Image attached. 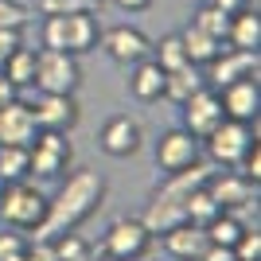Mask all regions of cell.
Listing matches in <instances>:
<instances>
[{
  "label": "cell",
  "mask_w": 261,
  "mask_h": 261,
  "mask_svg": "<svg viewBox=\"0 0 261 261\" xmlns=\"http://www.w3.org/2000/svg\"><path fill=\"white\" fill-rule=\"evenodd\" d=\"M141 222H144L148 230H152V234H164V230L179 226V222H184V199L168 195V191H156Z\"/></svg>",
  "instance_id": "19"
},
{
  "label": "cell",
  "mask_w": 261,
  "mask_h": 261,
  "mask_svg": "<svg viewBox=\"0 0 261 261\" xmlns=\"http://www.w3.org/2000/svg\"><path fill=\"white\" fill-rule=\"evenodd\" d=\"M16 47H23V28H0V59H8Z\"/></svg>",
  "instance_id": "34"
},
{
  "label": "cell",
  "mask_w": 261,
  "mask_h": 261,
  "mask_svg": "<svg viewBox=\"0 0 261 261\" xmlns=\"http://www.w3.org/2000/svg\"><path fill=\"white\" fill-rule=\"evenodd\" d=\"M121 12H144V8H152V0H113Z\"/></svg>",
  "instance_id": "37"
},
{
  "label": "cell",
  "mask_w": 261,
  "mask_h": 261,
  "mask_svg": "<svg viewBox=\"0 0 261 261\" xmlns=\"http://www.w3.org/2000/svg\"><path fill=\"white\" fill-rule=\"evenodd\" d=\"M32 117L39 129H51V133H70L82 117L74 94H39V101L32 106Z\"/></svg>",
  "instance_id": "12"
},
{
  "label": "cell",
  "mask_w": 261,
  "mask_h": 261,
  "mask_svg": "<svg viewBox=\"0 0 261 261\" xmlns=\"http://www.w3.org/2000/svg\"><path fill=\"white\" fill-rule=\"evenodd\" d=\"M195 28H203V32L211 35V39H218V43H226V32H230V16L222 8H215L211 0H203V8L195 12Z\"/></svg>",
  "instance_id": "28"
},
{
  "label": "cell",
  "mask_w": 261,
  "mask_h": 261,
  "mask_svg": "<svg viewBox=\"0 0 261 261\" xmlns=\"http://www.w3.org/2000/svg\"><path fill=\"white\" fill-rule=\"evenodd\" d=\"M207 156L222 168H238L242 156L257 144V121H222L207 141Z\"/></svg>",
  "instance_id": "3"
},
{
  "label": "cell",
  "mask_w": 261,
  "mask_h": 261,
  "mask_svg": "<svg viewBox=\"0 0 261 261\" xmlns=\"http://www.w3.org/2000/svg\"><path fill=\"white\" fill-rule=\"evenodd\" d=\"M203 160V141H195L187 129H168L156 141V168L160 172H184V168H191V164Z\"/></svg>",
  "instance_id": "8"
},
{
  "label": "cell",
  "mask_w": 261,
  "mask_h": 261,
  "mask_svg": "<svg viewBox=\"0 0 261 261\" xmlns=\"http://www.w3.org/2000/svg\"><path fill=\"white\" fill-rule=\"evenodd\" d=\"M218 215V203L211 199V191H207V184L203 187H195L191 195L184 199V222H191V226H207L211 218Z\"/></svg>",
  "instance_id": "27"
},
{
  "label": "cell",
  "mask_w": 261,
  "mask_h": 261,
  "mask_svg": "<svg viewBox=\"0 0 261 261\" xmlns=\"http://www.w3.org/2000/svg\"><path fill=\"white\" fill-rule=\"evenodd\" d=\"M47 215V195L39 187H32L28 179L0 187V222L12 230H39Z\"/></svg>",
  "instance_id": "2"
},
{
  "label": "cell",
  "mask_w": 261,
  "mask_h": 261,
  "mask_svg": "<svg viewBox=\"0 0 261 261\" xmlns=\"http://www.w3.org/2000/svg\"><path fill=\"white\" fill-rule=\"evenodd\" d=\"M164 250H168L172 261H199V253L207 250V230L179 222V226L164 230Z\"/></svg>",
  "instance_id": "16"
},
{
  "label": "cell",
  "mask_w": 261,
  "mask_h": 261,
  "mask_svg": "<svg viewBox=\"0 0 261 261\" xmlns=\"http://www.w3.org/2000/svg\"><path fill=\"white\" fill-rule=\"evenodd\" d=\"M203 86H207V82L199 78L195 66H179V70H168V74H164V98L175 101V106H184V101L191 98V94H199Z\"/></svg>",
  "instance_id": "22"
},
{
  "label": "cell",
  "mask_w": 261,
  "mask_h": 261,
  "mask_svg": "<svg viewBox=\"0 0 261 261\" xmlns=\"http://www.w3.org/2000/svg\"><path fill=\"white\" fill-rule=\"evenodd\" d=\"M66 20V55H90L101 39V23L94 20V12L82 8V12H70L63 16Z\"/></svg>",
  "instance_id": "17"
},
{
  "label": "cell",
  "mask_w": 261,
  "mask_h": 261,
  "mask_svg": "<svg viewBox=\"0 0 261 261\" xmlns=\"http://www.w3.org/2000/svg\"><path fill=\"white\" fill-rule=\"evenodd\" d=\"M218 101H222L226 121H257V113H261V86H257V78H238V82L222 86V90H218Z\"/></svg>",
  "instance_id": "13"
},
{
  "label": "cell",
  "mask_w": 261,
  "mask_h": 261,
  "mask_svg": "<svg viewBox=\"0 0 261 261\" xmlns=\"http://www.w3.org/2000/svg\"><path fill=\"white\" fill-rule=\"evenodd\" d=\"M179 109H184V125H179V129H187L195 141H207L211 133L226 121L222 101H218V90H211V86H203L199 94H191Z\"/></svg>",
  "instance_id": "7"
},
{
  "label": "cell",
  "mask_w": 261,
  "mask_h": 261,
  "mask_svg": "<svg viewBox=\"0 0 261 261\" xmlns=\"http://www.w3.org/2000/svg\"><path fill=\"white\" fill-rule=\"evenodd\" d=\"M78 82H82L78 55L39 47V59H35V86H39V94H74Z\"/></svg>",
  "instance_id": "4"
},
{
  "label": "cell",
  "mask_w": 261,
  "mask_h": 261,
  "mask_svg": "<svg viewBox=\"0 0 261 261\" xmlns=\"http://www.w3.org/2000/svg\"><path fill=\"white\" fill-rule=\"evenodd\" d=\"M207 191L218 203V211H238V207H250L253 203L257 184H250L242 172H222V175H211L207 179Z\"/></svg>",
  "instance_id": "15"
},
{
  "label": "cell",
  "mask_w": 261,
  "mask_h": 261,
  "mask_svg": "<svg viewBox=\"0 0 261 261\" xmlns=\"http://www.w3.org/2000/svg\"><path fill=\"white\" fill-rule=\"evenodd\" d=\"M148 59L160 66L164 74H168V70H179V66H191V63H187V51H184L179 32H172V35H164L160 43H152V55H148Z\"/></svg>",
  "instance_id": "26"
},
{
  "label": "cell",
  "mask_w": 261,
  "mask_h": 261,
  "mask_svg": "<svg viewBox=\"0 0 261 261\" xmlns=\"http://www.w3.org/2000/svg\"><path fill=\"white\" fill-rule=\"evenodd\" d=\"M28 152H32V172L39 175V179H59V175L70 168V160H74V148L66 141V133H51V129L35 133V141L28 144Z\"/></svg>",
  "instance_id": "6"
},
{
  "label": "cell",
  "mask_w": 261,
  "mask_h": 261,
  "mask_svg": "<svg viewBox=\"0 0 261 261\" xmlns=\"http://www.w3.org/2000/svg\"><path fill=\"white\" fill-rule=\"evenodd\" d=\"M55 246V261H86L90 257V246L82 238H78L74 230H66V234H59V238H47Z\"/></svg>",
  "instance_id": "29"
},
{
  "label": "cell",
  "mask_w": 261,
  "mask_h": 261,
  "mask_svg": "<svg viewBox=\"0 0 261 261\" xmlns=\"http://www.w3.org/2000/svg\"><path fill=\"white\" fill-rule=\"evenodd\" d=\"M35 59H39V51H32V47H16V51L4 59V82L16 86V90L35 86Z\"/></svg>",
  "instance_id": "21"
},
{
  "label": "cell",
  "mask_w": 261,
  "mask_h": 261,
  "mask_svg": "<svg viewBox=\"0 0 261 261\" xmlns=\"http://www.w3.org/2000/svg\"><path fill=\"white\" fill-rule=\"evenodd\" d=\"M199 261H238V257H234L230 246H215V242H207V250L199 253Z\"/></svg>",
  "instance_id": "35"
},
{
  "label": "cell",
  "mask_w": 261,
  "mask_h": 261,
  "mask_svg": "<svg viewBox=\"0 0 261 261\" xmlns=\"http://www.w3.org/2000/svg\"><path fill=\"white\" fill-rule=\"evenodd\" d=\"M28 250V242L16 234V230H0V261H12V257H20V253Z\"/></svg>",
  "instance_id": "33"
},
{
  "label": "cell",
  "mask_w": 261,
  "mask_h": 261,
  "mask_svg": "<svg viewBox=\"0 0 261 261\" xmlns=\"http://www.w3.org/2000/svg\"><path fill=\"white\" fill-rule=\"evenodd\" d=\"M226 43L238 47V51H257V47H261V16L253 8H242V12L230 16Z\"/></svg>",
  "instance_id": "20"
},
{
  "label": "cell",
  "mask_w": 261,
  "mask_h": 261,
  "mask_svg": "<svg viewBox=\"0 0 261 261\" xmlns=\"http://www.w3.org/2000/svg\"><path fill=\"white\" fill-rule=\"evenodd\" d=\"M141 141H144V129H141V121L129 117V113L109 117L106 125H101V137H98L101 152L113 156V160H129V156L141 148Z\"/></svg>",
  "instance_id": "11"
},
{
  "label": "cell",
  "mask_w": 261,
  "mask_h": 261,
  "mask_svg": "<svg viewBox=\"0 0 261 261\" xmlns=\"http://www.w3.org/2000/svg\"><path fill=\"white\" fill-rule=\"evenodd\" d=\"M32 175V152L20 144H0V184H16Z\"/></svg>",
  "instance_id": "24"
},
{
  "label": "cell",
  "mask_w": 261,
  "mask_h": 261,
  "mask_svg": "<svg viewBox=\"0 0 261 261\" xmlns=\"http://www.w3.org/2000/svg\"><path fill=\"white\" fill-rule=\"evenodd\" d=\"M35 133H39V125H35L28 101L12 98V101L0 106V144H20V148H28V144L35 141Z\"/></svg>",
  "instance_id": "14"
},
{
  "label": "cell",
  "mask_w": 261,
  "mask_h": 261,
  "mask_svg": "<svg viewBox=\"0 0 261 261\" xmlns=\"http://www.w3.org/2000/svg\"><path fill=\"white\" fill-rule=\"evenodd\" d=\"M129 94L141 101V106H152V101L164 98V70L152 63V59L133 63V70H129Z\"/></svg>",
  "instance_id": "18"
},
{
  "label": "cell",
  "mask_w": 261,
  "mask_h": 261,
  "mask_svg": "<svg viewBox=\"0 0 261 261\" xmlns=\"http://www.w3.org/2000/svg\"><path fill=\"white\" fill-rule=\"evenodd\" d=\"M98 47L113 59V63H121V66H133V63H141V59L152 55V39H148L141 28H129V23H117V28L101 32Z\"/></svg>",
  "instance_id": "10"
},
{
  "label": "cell",
  "mask_w": 261,
  "mask_h": 261,
  "mask_svg": "<svg viewBox=\"0 0 261 261\" xmlns=\"http://www.w3.org/2000/svg\"><path fill=\"white\" fill-rule=\"evenodd\" d=\"M179 39H184V51H187V63L191 66H207L211 59L222 51V43L211 39V35L203 32V28H195V23H187L184 32H179Z\"/></svg>",
  "instance_id": "23"
},
{
  "label": "cell",
  "mask_w": 261,
  "mask_h": 261,
  "mask_svg": "<svg viewBox=\"0 0 261 261\" xmlns=\"http://www.w3.org/2000/svg\"><path fill=\"white\" fill-rule=\"evenodd\" d=\"M152 238L156 234L144 226L141 218H117V222L106 230L101 250H106V257H113V261H141L144 253L152 250Z\"/></svg>",
  "instance_id": "5"
},
{
  "label": "cell",
  "mask_w": 261,
  "mask_h": 261,
  "mask_svg": "<svg viewBox=\"0 0 261 261\" xmlns=\"http://www.w3.org/2000/svg\"><path fill=\"white\" fill-rule=\"evenodd\" d=\"M101 261H113V257H101Z\"/></svg>",
  "instance_id": "39"
},
{
  "label": "cell",
  "mask_w": 261,
  "mask_h": 261,
  "mask_svg": "<svg viewBox=\"0 0 261 261\" xmlns=\"http://www.w3.org/2000/svg\"><path fill=\"white\" fill-rule=\"evenodd\" d=\"M28 8L16 0H0V28H28Z\"/></svg>",
  "instance_id": "32"
},
{
  "label": "cell",
  "mask_w": 261,
  "mask_h": 261,
  "mask_svg": "<svg viewBox=\"0 0 261 261\" xmlns=\"http://www.w3.org/2000/svg\"><path fill=\"white\" fill-rule=\"evenodd\" d=\"M86 4H90V8H94V4H101V0H86Z\"/></svg>",
  "instance_id": "38"
},
{
  "label": "cell",
  "mask_w": 261,
  "mask_h": 261,
  "mask_svg": "<svg viewBox=\"0 0 261 261\" xmlns=\"http://www.w3.org/2000/svg\"><path fill=\"white\" fill-rule=\"evenodd\" d=\"M39 35H43L47 51H66V20H63V16H47Z\"/></svg>",
  "instance_id": "30"
},
{
  "label": "cell",
  "mask_w": 261,
  "mask_h": 261,
  "mask_svg": "<svg viewBox=\"0 0 261 261\" xmlns=\"http://www.w3.org/2000/svg\"><path fill=\"white\" fill-rule=\"evenodd\" d=\"M101 199H106V179H101L98 172H90V168L74 172L59 187V195L47 199V215H43V222H39V230H35V238H59L66 230L82 226V222L101 207Z\"/></svg>",
  "instance_id": "1"
},
{
  "label": "cell",
  "mask_w": 261,
  "mask_h": 261,
  "mask_svg": "<svg viewBox=\"0 0 261 261\" xmlns=\"http://www.w3.org/2000/svg\"><path fill=\"white\" fill-rule=\"evenodd\" d=\"M234 257L238 261H261V230L246 226V234L234 242Z\"/></svg>",
  "instance_id": "31"
},
{
  "label": "cell",
  "mask_w": 261,
  "mask_h": 261,
  "mask_svg": "<svg viewBox=\"0 0 261 261\" xmlns=\"http://www.w3.org/2000/svg\"><path fill=\"white\" fill-rule=\"evenodd\" d=\"M238 78H257V51H238V47H222L207 63V82L211 90H222L230 82H238Z\"/></svg>",
  "instance_id": "9"
},
{
  "label": "cell",
  "mask_w": 261,
  "mask_h": 261,
  "mask_svg": "<svg viewBox=\"0 0 261 261\" xmlns=\"http://www.w3.org/2000/svg\"><path fill=\"white\" fill-rule=\"evenodd\" d=\"M215 8H222L226 16H234V12H242V8H250V0H211Z\"/></svg>",
  "instance_id": "36"
},
{
  "label": "cell",
  "mask_w": 261,
  "mask_h": 261,
  "mask_svg": "<svg viewBox=\"0 0 261 261\" xmlns=\"http://www.w3.org/2000/svg\"><path fill=\"white\" fill-rule=\"evenodd\" d=\"M203 230H207V242H215V246H230V250H234V242L246 234V222H242L234 211H218Z\"/></svg>",
  "instance_id": "25"
}]
</instances>
